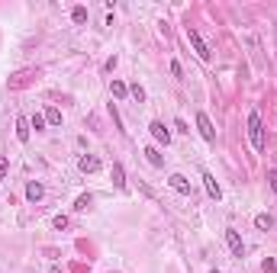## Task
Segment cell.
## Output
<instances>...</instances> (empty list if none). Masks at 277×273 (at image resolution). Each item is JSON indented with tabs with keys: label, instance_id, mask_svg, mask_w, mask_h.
Returning <instances> with one entry per match:
<instances>
[{
	"label": "cell",
	"instance_id": "cell-9",
	"mask_svg": "<svg viewBox=\"0 0 277 273\" xmlns=\"http://www.w3.org/2000/svg\"><path fill=\"white\" fill-rule=\"evenodd\" d=\"M42 196H45V187H42L39 180H29V183H26V199H29V202H39Z\"/></svg>",
	"mask_w": 277,
	"mask_h": 273
},
{
	"label": "cell",
	"instance_id": "cell-4",
	"mask_svg": "<svg viewBox=\"0 0 277 273\" xmlns=\"http://www.w3.org/2000/svg\"><path fill=\"white\" fill-rule=\"evenodd\" d=\"M197 129H200V135L206 142H216V129H213V122H210L206 113H197Z\"/></svg>",
	"mask_w": 277,
	"mask_h": 273
},
{
	"label": "cell",
	"instance_id": "cell-22",
	"mask_svg": "<svg viewBox=\"0 0 277 273\" xmlns=\"http://www.w3.org/2000/svg\"><path fill=\"white\" fill-rule=\"evenodd\" d=\"M129 93H132V96H135V100H138V103H142V100H145V90H142V87H138V84H132V87H129Z\"/></svg>",
	"mask_w": 277,
	"mask_h": 273
},
{
	"label": "cell",
	"instance_id": "cell-18",
	"mask_svg": "<svg viewBox=\"0 0 277 273\" xmlns=\"http://www.w3.org/2000/svg\"><path fill=\"white\" fill-rule=\"evenodd\" d=\"M87 206H90V193H84V196H77V202H74V212H84Z\"/></svg>",
	"mask_w": 277,
	"mask_h": 273
},
{
	"label": "cell",
	"instance_id": "cell-8",
	"mask_svg": "<svg viewBox=\"0 0 277 273\" xmlns=\"http://www.w3.org/2000/svg\"><path fill=\"white\" fill-rule=\"evenodd\" d=\"M203 187H206V193H210L213 199H222V187L216 183V177H213L210 171H203Z\"/></svg>",
	"mask_w": 277,
	"mask_h": 273
},
{
	"label": "cell",
	"instance_id": "cell-15",
	"mask_svg": "<svg viewBox=\"0 0 277 273\" xmlns=\"http://www.w3.org/2000/svg\"><path fill=\"white\" fill-rule=\"evenodd\" d=\"M274 225V219L267 215V212H261V215H255V228H261V232H267V228Z\"/></svg>",
	"mask_w": 277,
	"mask_h": 273
},
{
	"label": "cell",
	"instance_id": "cell-12",
	"mask_svg": "<svg viewBox=\"0 0 277 273\" xmlns=\"http://www.w3.org/2000/svg\"><path fill=\"white\" fill-rule=\"evenodd\" d=\"M42 116H45V122H49V126H62V110H55V106H49L45 113H42Z\"/></svg>",
	"mask_w": 277,
	"mask_h": 273
},
{
	"label": "cell",
	"instance_id": "cell-1",
	"mask_svg": "<svg viewBox=\"0 0 277 273\" xmlns=\"http://www.w3.org/2000/svg\"><path fill=\"white\" fill-rule=\"evenodd\" d=\"M248 138H252L255 151H264V122H261V113L258 110L248 113Z\"/></svg>",
	"mask_w": 277,
	"mask_h": 273
},
{
	"label": "cell",
	"instance_id": "cell-25",
	"mask_svg": "<svg viewBox=\"0 0 277 273\" xmlns=\"http://www.w3.org/2000/svg\"><path fill=\"white\" fill-rule=\"evenodd\" d=\"M49 273H65V270H58V267H52V270H49Z\"/></svg>",
	"mask_w": 277,
	"mask_h": 273
},
{
	"label": "cell",
	"instance_id": "cell-19",
	"mask_svg": "<svg viewBox=\"0 0 277 273\" xmlns=\"http://www.w3.org/2000/svg\"><path fill=\"white\" fill-rule=\"evenodd\" d=\"M7 171H10V157H7V154H0V183L7 180Z\"/></svg>",
	"mask_w": 277,
	"mask_h": 273
},
{
	"label": "cell",
	"instance_id": "cell-20",
	"mask_svg": "<svg viewBox=\"0 0 277 273\" xmlns=\"http://www.w3.org/2000/svg\"><path fill=\"white\" fill-rule=\"evenodd\" d=\"M261 273H277V260H274V257H264V263H261Z\"/></svg>",
	"mask_w": 277,
	"mask_h": 273
},
{
	"label": "cell",
	"instance_id": "cell-3",
	"mask_svg": "<svg viewBox=\"0 0 277 273\" xmlns=\"http://www.w3.org/2000/svg\"><path fill=\"white\" fill-rule=\"evenodd\" d=\"M226 241H229V251L236 254V257L242 260L245 257V244H242V235L236 232V228H226Z\"/></svg>",
	"mask_w": 277,
	"mask_h": 273
},
{
	"label": "cell",
	"instance_id": "cell-23",
	"mask_svg": "<svg viewBox=\"0 0 277 273\" xmlns=\"http://www.w3.org/2000/svg\"><path fill=\"white\" fill-rule=\"evenodd\" d=\"M171 74H174V77H184V68H180V61H171Z\"/></svg>",
	"mask_w": 277,
	"mask_h": 273
},
{
	"label": "cell",
	"instance_id": "cell-21",
	"mask_svg": "<svg viewBox=\"0 0 277 273\" xmlns=\"http://www.w3.org/2000/svg\"><path fill=\"white\" fill-rule=\"evenodd\" d=\"M52 225H55L58 232H65V228H68V215H55V219H52Z\"/></svg>",
	"mask_w": 277,
	"mask_h": 273
},
{
	"label": "cell",
	"instance_id": "cell-10",
	"mask_svg": "<svg viewBox=\"0 0 277 273\" xmlns=\"http://www.w3.org/2000/svg\"><path fill=\"white\" fill-rule=\"evenodd\" d=\"M29 135H32V129H29V119H16V138H20V142L26 145V142H29Z\"/></svg>",
	"mask_w": 277,
	"mask_h": 273
},
{
	"label": "cell",
	"instance_id": "cell-5",
	"mask_svg": "<svg viewBox=\"0 0 277 273\" xmlns=\"http://www.w3.org/2000/svg\"><path fill=\"white\" fill-rule=\"evenodd\" d=\"M77 171H81V174H97V171H100V157H97V154H81Z\"/></svg>",
	"mask_w": 277,
	"mask_h": 273
},
{
	"label": "cell",
	"instance_id": "cell-14",
	"mask_svg": "<svg viewBox=\"0 0 277 273\" xmlns=\"http://www.w3.org/2000/svg\"><path fill=\"white\" fill-rule=\"evenodd\" d=\"M145 157H149L152 167H164V157L158 154V148H145Z\"/></svg>",
	"mask_w": 277,
	"mask_h": 273
},
{
	"label": "cell",
	"instance_id": "cell-17",
	"mask_svg": "<svg viewBox=\"0 0 277 273\" xmlns=\"http://www.w3.org/2000/svg\"><path fill=\"white\" fill-rule=\"evenodd\" d=\"M71 20H74L77 26L87 23V7H74V10H71Z\"/></svg>",
	"mask_w": 277,
	"mask_h": 273
},
{
	"label": "cell",
	"instance_id": "cell-7",
	"mask_svg": "<svg viewBox=\"0 0 277 273\" xmlns=\"http://www.w3.org/2000/svg\"><path fill=\"white\" fill-rule=\"evenodd\" d=\"M149 132H152V138H155V142H161V145H168V142H171V132L164 129V122H158V119H155L152 126H149Z\"/></svg>",
	"mask_w": 277,
	"mask_h": 273
},
{
	"label": "cell",
	"instance_id": "cell-2",
	"mask_svg": "<svg viewBox=\"0 0 277 273\" xmlns=\"http://www.w3.org/2000/svg\"><path fill=\"white\" fill-rule=\"evenodd\" d=\"M187 42H190V45H194V51H197V55H200L203 61H210V58H213L210 45H206V42H203V36H200V32H197V29H187Z\"/></svg>",
	"mask_w": 277,
	"mask_h": 273
},
{
	"label": "cell",
	"instance_id": "cell-24",
	"mask_svg": "<svg viewBox=\"0 0 277 273\" xmlns=\"http://www.w3.org/2000/svg\"><path fill=\"white\" fill-rule=\"evenodd\" d=\"M267 183H271V190L277 193V171H267Z\"/></svg>",
	"mask_w": 277,
	"mask_h": 273
},
{
	"label": "cell",
	"instance_id": "cell-26",
	"mask_svg": "<svg viewBox=\"0 0 277 273\" xmlns=\"http://www.w3.org/2000/svg\"><path fill=\"white\" fill-rule=\"evenodd\" d=\"M213 273H219V270H213Z\"/></svg>",
	"mask_w": 277,
	"mask_h": 273
},
{
	"label": "cell",
	"instance_id": "cell-6",
	"mask_svg": "<svg viewBox=\"0 0 277 273\" xmlns=\"http://www.w3.org/2000/svg\"><path fill=\"white\" fill-rule=\"evenodd\" d=\"M168 183H171V190H177V193H180V196H190V193H194V190H190V180L184 177V174H171Z\"/></svg>",
	"mask_w": 277,
	"mask_h": 273
},
{
	"label": "cell",
	"instance_id": "cell-13",
	"mask_svg": "<svg viewBox=\"0 0 277 273\" xmlns=\"http://www.w3.org/2000/svg\"><path fill=\"white\" fill-rule=\"evenodd\" d=\"M110 93H113V96H116V100H123V96L129 93V87H126L123 81H110Z\"/></svg>",
	"mask_w": 277,
	"mask_h": 273
},
{
	"label": "cell",
	"instance_id": "cell-16",
	"mask_svg": "<svg viewBox=\"0 0 277 273\" xmlns=\"http://www.w3.org/2000/svg\"><path fill=\"white\" fill-rule=\"evenodd\" d=\"M45 126H49V122H45V116H42V113H36V116L29 119V129H36V132H45Z\"/></svg>",
	"mask_w": 277,
	"mask_h": 273
},
{
	"label": "cell",
	"instance_id": "cell-11",
	"mask_svg": "<svg viewBox=\"0 0 277 273\" xmlns=\"http://www.w3.org/2000/svg\"><path fill=\"white\" fill-rule=\"evenodd\" d=\"M113 187L116 190H126V171H123V164H113Z\"/></svg>",
	"mask_w": 277,
	"mask_h": 273
}]
</instances>
